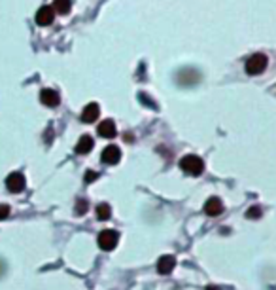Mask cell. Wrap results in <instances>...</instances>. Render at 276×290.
Here are the masks:
<instances>
[{"label": "cell", "mask_w": 276, "mask_h": 290, "mask_svg": "<svg viewBox=\"0 0 276 290\" xmlns=\"http://www.w3.org/2000/svg\"><path fill=\"white\" fill-rule=\"evenodd\" d=\"M180 169L184 173H187V174H191V176H199L202 171H204V163L199 156H184L180 160Z\"/></svg>", "instance_id": "6da1fadb"}, {"label": "cell", "mask_w": 276, "mask_h": 290, "mask_svg": "<svg viewBox=\"0 0 276 290\" xmlns=\"http://www.w3.org/2000/svg\"><path fill=\"white\" fill-rule=\"evenodd\" d=\"M269 64V59H267L265 54H254L248 61H246L244 68H246V74L250 76H257V74H263Z\"/></svg>", "instance_id": "7a4b0ae2"}, {"label": "cell", "mask_w": 276, "mask_h": 290, "mask_svg": "<svg viewBox=\"0 0 276 290\" xmlns=\"http://www.w3.org/2000/svg\"><path fill=\"white\" fill-rule=\"evenodd\" d=\"M119 243V233L116 230H104L98 233V247L102 250H114Z\"/></svg>", "instance_id": "3957f363"}, {"label": "cell", "mask_w": 276, "mask_h": 290, "mask_svg": "<svg viewBox=\"0 0 276 290\" xmlns=\"http://www.w3.org/2000/svg\"><path fill=\"white\" fill-rule=\"evenodd\" d=\"M25 184H27V180H25V174L23 173H11V174H8V178H6V188L10 192H15V193L23 192L25 190Z\"/></svg>", "instance_id": "277c9868"}, {"label": "cell", "mask_w": 276, "mask_h": 290, "mask_svg": "<svg viewBox=\"0 0 276 290\" xmlns=\"http://www.w3.org/2000/svg\"><path fill=\"white\" fill-rule=\"evenodd\" d=\"M53 19H55L53 6H42L40 10L36 11V23H38L40 27H47V25H51Z\"/></svg>", "instance_id": "5b68a950"}, {"label": "cell", "mask_w": 276, "mask_h": 290, "mask_svg": "<svg viewBox=\"0 0 276 290\" xmlns=\"http://www.w3.org/2000/svg\"><path fill=\"white\" fill-rule=\"evenodd\" d=\"M100 158H102V161L108 163V165H116V163H119V160H121V150L117 148L116 144H110V146H106V148L102 150Z\"/></svg>", "instance_id": "8992f818"}, {"label": "cell", "mask_w": 276, "mask_h": 290, "mask_svg": "<svg viewBox=\"0 0 276 290\" xmlns=\"http://www.w3.org/2000/svg\"><path fill=\"white\" fill-rule=\"evenodd\" d=\"M96 133H98L100 137H104V139H114V137L117 135V129H116L114 119H104V121H100V123H98V129H96Z\"/></svg>", "instance_id": "52a82bcc"}, {"label": "cell", "mask_w": 276, "mask_h": 290, "mask_svg": "<svg viewBox=\"0 0 276 290\" xmlns=\"http://www.w3.org/2000/svg\"><path fill=\"white\" fill-rule=\"evenodd\" d=\"M40 101H42V105H46V107L53 108L61 103V97H59V93L55 89H42L40 91Z\"/></svg>", "instance_id": "ba28073f"}, {"label": "cell", "mask_w": 276, "mask_h": 290, "mask_svg": "<svg viewBox=\"0 0 276 290\" xmlns=\"http://www.w3.org/2000/svg\"><path fill=\"white\" fill-rule=\"evenodd\" d=\"M176 266V258L170 256V254H165V256H161L157 260V271H159L161 275H169L172 273V269Z\"/></svg>", "instance_id": "9c48e42d"}, {"label": "cell", "mask_w": 276, "mask_h": 290, "mask_svg": "<svg viewBox=\"0 0 276 290\" xmlns=\"http://www.w3.org/2000/svg\"><path fill=\"white\" fill-rule=\"evenodd\" d=\"M204 213L208 216H218L223 213V203L220 197H210V199H206V203H204Z\"/></svg>", "instance_id": "30bf717a"}, {"label": "cell", "mask_w": 276, "mask_h": 290, "mask_svg": "<svg viewBox=\"0 0 276 290\" xmlns=\"http://www.w3.org/2000/svg\"><path fill=\"white\" fill-rule=\"evenodd\" d=\"M98 114H100L98 105H96V103H89V105L84 108V112H82V121H84V123H93V121L98 118Z\"/></svg>", "instance_id": "8fae6325"}, {"label": "cell", "mask_w": 276, "mask_h": 290, "mask_svg": "<svg viewBox=\"0 0 276 290\" xmlns=\"http://www.w3.org/2000/svg\"><path fill=\"white\" fill-rule=\"evenodd\" d=\"M93 146H95V140L91 139L89 135H84L82 139L78 140V144H76V152L78 154H89V152L93 150Z\"/></svg>", "instance_id": "7c38bea8"}, {"label": "cell", "mask_w": 276, "mask_h": 290, "mask_svg": "<svg viewBox=\"0 0 276 290\" xmlns=\"http://www.w3.org/2000/svg\"><path fill=\"white\" fill-rule=\"evenodd\" d=\"M70 6H72L70 0H53V10L59 15H66L70 11Z\"/></svg>", "instance_id": "4fadbf2b"}, {"label": "cell", "mask_w": 276, "mask_h": 290, "mask_svg": "<svg viewBox=\"0 0 276 290\" xmlns=\"http://www.w3.org/2000/svg\"><path fill=\"white\" fill-rule=\"evenodd\" d=\"M112 216V209H110V205L106 203H100L96 207V218L98 220H108Z\"/></svg>", "instance_id": "5bb4252c"}, {"label": "cell", "mask_w": 276, "mask_h": 290, "mask_svg": "<svg viewBox=\"0 0 276 290\" xmlns=\"http://www.w3.org/2000/svg\"><path fill=\"white\" fill-rule=\"evenodd\" d=\"M89 209V203L85 199H78V205H76V215H85Z\"/></svg>", "instance_id": "9a60e30c"}, {"label": "cell", "mask_w": 276, "mask_h": 290, "mask_svg": "<svg viewBox=\"0 0 276 290\" xmlns=\"http://www.w3.org/2000/svg\"><path fill=\"white\" fill-rule=\"evenodd\" d=\"M261 213H263V211H261L259 207H252V209L246 213V216H248V218H259V216H261Z\"/></svg>", "instance_id": "2e32d148"}, {"label": "cell", "mask_w": 276, "mask_h": 290, "mask_svg": "<svg viewBox=\"0 0 276 290\" xmlns=\"http://www.w3.org/2000/svg\"><path fill=\"white\" fill-rule=\"evenodd\" d=\"M8 216H10V207L8 205H0V220H4Z\"/></svg>", "instance_id": "e0dca14e"}, {"label": "cell", "mask_w": 276, "mask_h": 290, "mask_svg": "<svg viewBox=\"0 0 276 290\" xmlns=\"http://www.w3.org/2000/svg\"><path fill=\"white\" fill-rule=\"evenodd\" d=\"M96 176L98 174L95 171H87L85 173V182H93V180H96Z\"/></svg>", "instance_id": "ac0fdd59"}, {"label": "cell", "mask_w": 276, "mask_h": 290, "mask_svg": "<svg viewBox=\"0 0 276 290\" xmlns=\"http://www.w3.org/2000/svg\"><path fill=\"white\" fill-rule=\"evenodd\" d=\"M206 290H220L218 287H206Z\"/></svg>", "instance_id": "d6986e66"}]
</instances>
